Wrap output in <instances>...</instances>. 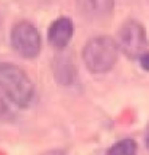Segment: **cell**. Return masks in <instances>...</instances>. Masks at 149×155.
<instances>
[{"mask_svg":"<svg viewBox=\"0 0 149 155\" xmlns=\"http://www.w3.org/2000/svg\"><path fill=\"white\" fill-rule=\"evenodd\" d=\"M139 64L145 71H149V51H146L145 54L139 58Z\"/></svg>","mask_w":149,"mask_h":155,"instance_id":"obj_10","label":"cell"},{"mask_svg":"<svg viewBox=\"0 0 149 155\" xmlns=\"http://www.w3.org/2000/svg\"><path fill=\"white\" fill-rule=\"evenodd\" d=\"M0 91L18 107H28L34 99V84L21 67L0 62Z\"/></svg>","mask_w":149,"mask_h":155,"instance_id":"obj_1","label":"cell"},{"mask_svg":"<svg viewBox=\"0 0 149 155\" xmlns=\"http://www.w3.org/2000/svg\"><path fill=\"white\" fill-rule=\"evenodd\" d=\"M74 35V23L70 18L61 16L55 19L48 29V41L57 49L67 48Z\"/></svg>","mask_w":149,"mask_h":155,"instance_id":"obj_5","label":"cell"},{"mask_svg":"<svg viewBox=\"0 0 149 155\" xmlns=\"http://www.w3.org/2000/svg\"><path fill=\"white\" fill-rule=\"evenodd\" d=\"M10 44L23 58H35L39 55L42 48L41 34L31 22L22 20L10 31Z\"/></svg>","mask_w":149,"mask_h":155,"instance_id":"obj_4","label":"cell"},{"mask_svg":"<svg viewBox=\"0 0 149 155\" xmlns=\"http://www.w3.org/2000/svg\"><path fill=\"white\" fill-rule=\"evenodd\" d=\"M138 152V143L133 139H122L113 143L107 149L106 155H136Z\"/></svg>","mask_w":149,"mask_h":155,"instance_id":"obj_8","label":"cell"},{"mask_svg":"<svg viewBox=\"0 0 149 155\" xmlns=\"http://www.w3.org/2000/svg\"><path fill=\"white\" fill-rule=\"evenodd\" d=\"M119 45L110 36H96L87 41L83 48V60L90 73L103 74L116 65Z\"/></svg>","mask_w":149,"mask_h":155,"instance_id":"obj_2","label":"cell"},{"mask_svg":"<svg viewBox=\"0 0 149 155\" xmlns=\"http://www.w3.org/2000/svg\"><path fill=\"white\" fill-rule=\"evenodd\" d=\"M75 5L84 18L90 20H102L112 15L115 0H75Z\"/></svg>","mask_w":149,"mask_h":155,"instance_id":"obj_6","label":"cell"},{"mask_svg":"<svg viewBox=\"0 0 149 155\" xmlns=\"http://www.w3.org/2000/svg\"><path fill=\"white\" fill-rule=\"evenodd\" d=\"M74 58L68 52H61L55 57L54 61V74L60 84H71L77 77V67L74 64Z\"/></svg>","mask_w":149,"mask_h":155,"instance_id":"obj_7","label":"cell"},{"mask_svg":"<svg viewBox=\"0 0 149 155\" xmlns=\"http://www.w3.org/2000/svg\"><path fill=\"white\" fill-rule=\"evenodd\" d=\"M145 143H146V148L149 149V132H148V135H146V139H145Z\"/></svg>","mask_w":149,"mask_h":155,"instance_id":"obj_11","label":"cell"},{"mask_svg":"<svg viewBox=\"0 0 149 155\" xmlns=\"http://www.w3.org/2000/svg\"><path fill=\"white\" fill-rule=\"evenodd\" d=\"M119 49L130 60L141 58L148 51V35L141 22L129 19L117 31Z\"/></svg>","mask_w":149,"mask_h":155,"instance_id":"obj_3","label":"cell"},{"mask_svg":"<svg viewBox=\"0 0 149 155\" xmlns=\"http://www.w3.org/2000/svg\"><path fill=\"white\" fill-rule=\"evenodd\" d=\"M6 96L0 91V119L2 120H7V119H12L13 117V112L10 110V106L7 104Z\"/></svg>","mask_w":149,"mask_h":155,"instance_id":"obj_9","label":"cell"}]
</instances>
